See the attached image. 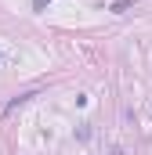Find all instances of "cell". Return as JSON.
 I'll return each mask as SVG.
<instances>
[{
  "label": "cell",
  "instance_id": "1",
  "mask_svg": "<svg viewBox=\"0 0 152 155\" xmlns=\"http://www.w3.org/2000/svg\"><path fill=\"white\" fill-rule=\"evenodd\" d=\"M134 4H138V0H116V4L109 7V11H116V15H123V11H127V7H134Z\"/></svg>",
  "mask_w": 152,
  "mask_h": 155
},
{
  "label": "cell",
  "instance_id": "2",
  "mask_svg": "<svg viewBox=\"0 0 152 155\" xmlns=\"http://www.w3.org/2000/svg\"><path fill=\"white\" fill-rule=\"evenodd\" d=\"M76 137H80V141H87V137H91V123H83V126L76 130Z\"/></svg>",
  "mask_w": 152,
  "mask_h": 155
},
{
  "label": "cell",
  "instance_id": "3",
  "mask_svg": "<svg viewBox=\"0 0 152 155\" xmlns=\"http://www.w3.org/2000/svg\"><path fill=\"white\" fill-rule=\"evenodd\" d=\"M43 4H51V0H33V7H36V11H43Z\"/></svg>",
  "mask_w": 152,
  "mask_h": 155
}]
</instances>
